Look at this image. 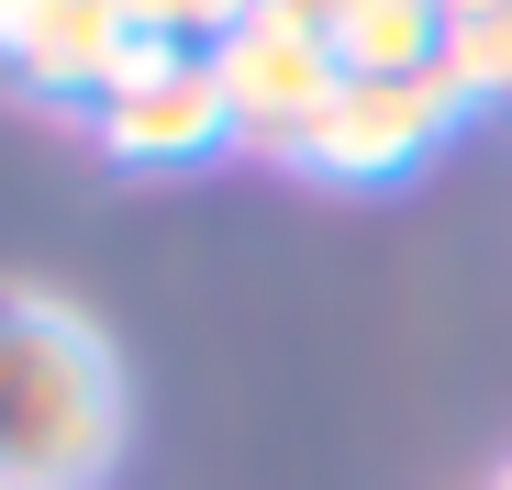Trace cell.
<instances>
[{
    "mask_svg": "<svg viewBox=\"0 0 512 490\" xmlns=\"http://www.w3.org/2000/svg\"><path fill=\"white\" fill-rule=\"evenodd\" d=\"M134 435L112 335L56 290H0V490H101Z\"/></svg>",
    "mask_w": 512,
    "mask_h": 490,
    "instance_id": "obj_1",
    "label": "cell"
},
{
    "mask_svg": "<svg viewBox=\"0 0 512 490\" xmlns=\"http://www.w3.org/2000/svg\"><path fill=\"white\" fill-rule=\"evenodd\" d=\"M457 123H468V101H457L446 67H412V78H334V101L312 112V134H301L290 168H301V179H334V190H379V179H412Z\"/></svg>",
    "mask_w": 512,
    "mask_h": 490,
    "instance_id": "obj_2",
    "label": "cell"
},
{
    "mask_svg": "<svg viewBox=\"0 0 512 490\" xmlns=\"http://www.w3.org/2000/svg\"><path fill=\"white\" fill-rule=\"evenodd\" d=\"M90 134H101V156H123V168H201V156H234V112H223L212 45L145 34L123 56V78L90 101Z\"/></svg>",
    "mask_w": 512,
    "mask_h": 490,
    "instance_id": "obj_3",
    "label": "cell"
},
{
    "mask_svg": "<svg viewBox=\"0 0 512 490\" xmlns=\"http://www.w3.org/2000/svg\"><path fill=\"white\" fill-rule=\"evenodd\" d=\"M212 78H223V112H234V156H301V134H312V112L334 101V45H323V23H301V12H256L212 45Z\"/></svg>",
    "mask_w": 512,
    "mask_h": 490,
    "instance_id": "obj_4",
    "label": "cell"
},
{
    "mask_svg": "<svg viewBox=\"0 0 512 490\" xmlns=\"http://www.w3.org/2000/svg\"><path fill=\"white\" fill-rule=\"evenodd\" d=\"M134 45H145L134 0H34V12L0 23V78H12L23 101H78V112H90L123 78Z\"/></svg>",
    "mask_w": 512,
    "mask_h": 490,
    "instance_id": "obj_5",
    "label": "cell"
},
{
    "mask_svg": "<svg viewBox=\"0 0 512 490\" xmlns=\"http://www.w3.org/2000/svg\"><path fill=\"white\" fill-rule=\"evenodd\" d=\"M312 23L346 78H412L446 56V0H323Z\"/></svg>",
    "mask_w": 512,
    "mask_h": 490,
    "instance_id": "obj_6",
    "label": "cell"
},
{
    "mask_svg": "<svg viewBox=\"0 0 512 490\" xmlns=\"http://www.w3.org/2000/svg\"><path fill=\"white\" fill-rule=\"evenodd\" d=\"M435 67L457 78V101H468V112H512V0H490V12H457Z\"/></svg>",
    "mask_w": 512,
    "mask_h": 490,
    "instance_id": "obj_7",
    "label": "cell"
},
{
    "mask_svg": "<svg viewBox=\"0 0 512 490\" xmlns=\"http://www.w3.org/2000/svg\"><path fill=\"white\" fill-rule=\"evenodd\" d=\"M457 12H490V0H446V23H457Z\"/></svg>",
    "mask_w": 512,
    "mask_h": 490,
    "instance_id": "obj_8",
    "label": "cell"
},
{
    "mask_svg": "<svg viewBox=\"0 0 512 490\" xmlns=\"http://www.w3.org/2000/svg\"><path fill=\"white\" fill-rule=\"evenodd\" d=\"M490 490H512V468H501V479H490Z\"/></svg>",
    "mask_w": 512,
    "mask_h": 490,
    "instance_id": "obj_9",
    "label": "cell"
}]
</instances>
